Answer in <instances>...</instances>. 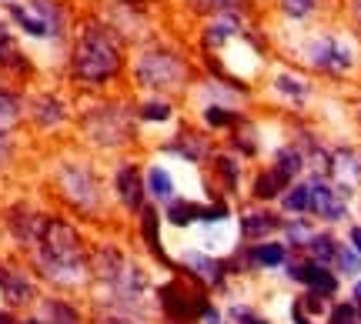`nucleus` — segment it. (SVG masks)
<instances>
[{
    "instance_id": "obj_1",
    "label": "nucleus",
    "mask_w": 361,
    "mask_h": 324,
    "mask_svg": "<svg viewBox=\"0 0 361 324\" xmlns=\"http://www.w3.org/2000/svg\"><path fill=\"white\" fill-rule=\"evenodd\" d=\"M121 67V57H117V47L111 44V37L104 30H87L80 37L78 51H74V74L84 84H104L111 80Z\"/></svg>"
},
{
    "instance_id": "obj_29",
    "label": "nucleus",
    "mask_w": 361,
    "mask_h": 324,
    "mask_svg": "<svg viewBox=\"0 0 361 324\" xmlns=\"http://www.w3.org/2000/svg\"><path fill=\"white\" fill-rule=\"evenodd\" d=\"M328 324H361V314L355 304H338L335 311L328 314Z\"/></svg>"
},
{
    "instance_id": "obj_6",
    "label": "nucleus",
    "mask_w": 361,
    "mask_h": 324,
    "mask_svg": "<svg viewBox=\"0 0 361 324\" xmlns=\"http://www.w3.org/2000/svg\"><path fill=\"white\" fill-rule=\"evenodd\" d=\"M308 64L322 67V70H348L351 67V51L338 37H318L308 47Z\"/></svg>"
},
{
    "instance_id": "obj_34",
    "label": "nucleus",
    "mask_w": 361,
    "mask_h": 324,
    "mask_svg": "<svg viewBox=\"0 0 361 324\" xmlns=\"http://www.w3.org/2000/svg\"><path fill=\"white\" fill-rule=\"evenodd\" d=\"M291 314H295V324H311L308 318H305V311H301V304H295V308H291Z\"/></svg>"
},
{
    "instance_id": "obj_36",
    "label": "nucleus",
    "mask_w": 361,
    "mask_h": 324,
    "mask_svg": "<svg viewBox=\"0 0 361 324\" xmlns=\"http://www.w3.org/2000/svg\"><path fill=\"white\" fill-rule=\"evenodd\" d=\"M355 298H358V304H361V281L355 285Z\"/></svg>"
},
{
    "instance_id": "obj_30",
    "label": "nucleus",
    "mask_w": 361,
    "mask_h": 324,
    "mask_svg": "<svg viewBox=\"0 0 361 324\" xmlns=\"http://www.w3.org/2000/svg\"><path fill=\"white\" fill-rule=\"evenodd\" d=\"M281 11L288 13V17H295V20H301V17H308V13H314V0H281Z\"/></svg>"
},
{
    "instance_id": "obj_2",
    "label": "nucleus",
    "mask_w": 361,
    "mask_h": 324,
    "mask_svg": "<svg viewBox=\"0 0 361 324\" xmlns=\"http://www.w3.org/2000/svg\"><path fill=\"white\" fill-rule=\"evenodd\" d=\"M134 74H137V84L147 87V91H180V87L188 84V77H191L184 57H180V54H171V51L141 54Z\"/></svg>"
},
{
    "instance_id": "obj_25",
    "label": "nucleus",
    "mask_w": 361,
    "mask_h": 324,
    "mask_svg": "<svg viewBox=\"0 0 361 324\" xmlns=\"http://www.w3.org/2000/svg\"><path fill=\"white\" fill-rule=\"evenodd\" d=\"M274 87H278V94H284V97H295V101H305L311 94V87L305 84L301 77H291V74H281V77L274 80Z\"/></svg>"
},
{
    "instance_id": "obj_23",
    "label": "nucleus",
    "mask_w": 361,
    "mask_h": 324,
    "mask_svg": "<svg viewBox=\"0 0 361 324\" xmlns=\"http://www.w3.org/2000/svg\"><path fill=\"white\" fill-rule=\"evenodd\" d=\"M4 278V294H7V301H30L34 298V287L27 285L20 274H0Z\"/></svg>"
},
{
    "instance_id": "obj_8",
    "label": "nucleus",
    "mask_w": 361,
    "mask_h": 324,
    "mask_svg": "<svg viewBox=\"0 0 361 324\" xmlns=\"http://www.w3.org/2000/svg\"><path fill=\"white\" fill-rule=\"evenodd\" d=\"M144 187H147V197L151 201H174V191H178V184H174V174H171L164 164H151L147 174H144Z\"/></svg>"
},
{
    "instance_id": "obj_12",
    "label": "nucleus",
    "mask_w": 361,
    "mask_h": 324,
    "mask_svg": "<svg viewBox=\"0 0 361 324\" xmlns=\"http://www.w3.org/2000/svg\"><path fill=\"white\" fill-rule=\"evenodd\" d=\"M184 264L194 271V278H201L207 285H221V281H224V264L214 261L211 254H188Z\"/></svg>"
},
{
    "instance_id": "obj_13",
    "label": "nucleus",
    "mask_w": 361,
    "mask_h": 324,
    "mask_svg": "<svg viewBox=\"0 0 361 324\" xmlns=\"http://www.w3.org/2000/svg\"><path fill=\"white\" fill-rule=\"evenodd\" d=\"M251 261L261 264V268H281L288 261V244H281V241H258V244H251Z\"/></svg>"
},
{
    "instance_id": "obj_24",
    "label": "nucleus",
    "mask_w": 361,
    "mask_h": 324,
    "mask_svg": "<svg viewBox=\"0 0 361 324\" xmlns=\"http://www.w3.org/2000/svg\"><path fill=\"white\" fill-rule=\"evenodd\" d=\"M241 117L234 114L231 107H221V104H211L204 107V124L207 127H234Z\"/></svg>"
},
{
    "instance_id": "obj_28",
    "label": "nucleus",
    "mask_w": 361,
    "mask_h": 324,
    "mask_svg": "<svg viewBox=\"0 0 361 324\" xmlns=\"http://www.w3.org/2000/svg\"><path fill=\"white\" fill-rule=\"evenodd\" d=\"M20 117V104H17V97L13 94H4L0 91V127H7Z\"/></svg>"
},
{
    "instance_id": "obj_11",
    "label": "nucleus",
    "mask_w": 361,
    "mask_h": 324,
    "mask_svg": "<svg viewBox=\"0 0 361 324\" xmlns=\"http://www.w3.org/2000/svg\"><path fill=\"white\" fill-rule=\"evenodd\" d=\"M271 170H274V174H281L288 184H295V177L305 170V157H301L298 147H278L274 157H271Z\"/></svg>"
},
{
    "instance_id": "obj_16",
    "label": "nucleus",
    "mask_w": 361,
    "mask_h": 324,
    "mask_svg": "<svg viewBox=\"0 0 361 324\" xmlns=\"http://www.w3.org/2000/svg\"><path fill=\"white\" fill-rule=\"evenodd\" d=\"M11 17L20 27H24V34H30V37H51V27L44 24V20H40L34 11H30V4H27V7L13 4V7H11Z\"/></svg>"
},
{
    "instance_id": "obj_22",
    "label": "nucleus",
    "mask_w": 361,
    "mask_h": 324,
    "mask_svg": "<svg viewBox=\"0 0 361 324\" xmlns=\"http://www.w3.org/2000/svg\"><path fill=\"white\" fill-rule=\"evenodd\" d=\"M281 228H284V244H295V247H305L311 241V234H314L305 218H288Z\"/></svg>"
},
{
    "instance_id": "obj_32",
    "label": "nucleus",
    "mask_w": 361,
    "mask_h": 324,
    "mask_svg": "<svg viewBox=\"0 0 361 324\" xmlns=\"http://www.w3.org/2000/svg\"><path fill=\"white\" fill-rule=\"evenodd\" d=\"M234 4H238V0H204V7H211V11H228Z\"/></svg>"
},
{
    "instance_id": "obj_9",
    "label": "nucleus",
    "mask_w": 361,
    "mask_h": 324,
    "mask_svg": "<svg viewBox=\"0 0 361 324\" xmlns=\"http://www.w3.org/2000/svg\"><path fill=\"white\" fill-rule=\"evenodd\" d=\"M281 228V218H274L271 211H247L241 214V237L255 241V237H268Z\"/></svg>"
},
{
    "instance_id": "obj_19",
    "label": "nucleus",
    "mask_w": 361,
    "mask_h": 324,
    "mask_svg": "<svg viewBox=\"0 0 361 324\" xmlns=\"http://www.w3.org/2000/svg\"><path fill=\"white\" fill-rule=\"evenodd\" d=\"M238 17H231V13H221L214 24L204 30V44H211V47H218V44H224V40H231L234 34H238Z\"/></svg>"
},
{
    "instance_id": "obj_10",
    "label": "nucleus",
    "mask_w": 361,
    "mask_h": 324,
    "mask_svg": "<svg viewBox=\"0 0 361 324\" xmlns=\"http://www.w3.org/2000/svg\"><path fill=\"white\" fill-rule=\"evenodd\" d=\"M284 191H288V181H284L281 174H274L271 168L258 170L255 181H251V194H255V201H278Z\"/></svg>"
},
{
    "instance_id": "obj_4",
    "label": "nucleus",
    "mask_w": 361,
    "mask_h": 324,
    "mask_svg": "<svg viewBox=\"0 0 361 324\" xmlns=\"http://www.w3.org/2000/svg\"><path fill=\"white\" fill-rule=\"evenodd\" d=\"M308 214H318L324 220H345L348 218V197L338 191L335 184L324 177H311L308 181Z\"/></svg>"
},
{
    "instance_id": "obj_7",
    "label": "nucleus",
    "mask_w": 361,
    "mask_h": 324,
    "mask_svg": "<svg viewBox=\"0 0 361 324\" xmlns=\"http://www.w3.org/2000/svg\"><path fill=\"white\" fill-rule=\"evenodd\" d=\"M164 151L178 154V161H184V164H201L211 154V144L204 134H178L171 144H164Z\"/></svg>"
},
{
    "instance_id": "obj_35",
    "label": "nucleus",
    "mask_w": 361,
    "mask_h": 324,
    "mask_svg": "<svg viewBox=\"0 0 361 324\" xmlns=\"http://www.w3.org/2000/svg\"><path fill=\"white\" fill-rule=\"evenodd\" d=\"M0 324H13V318L11 314H0Z\"/></svg>"
},
{
    "instance_id": "obj_14",
    "label": "nucleus",
    "mask_w": 361,
    "mask_h": 324,
    "mask_svg": "<svg viewBox=\"0 0 361 324\" xmlns=\"http://www.w3.org/2000/svg\"><path fill=\"white\" fill-rule=\"evenodd\" d=\"M197 214H201V204H197V201H188V197L168 201V211H164L168 224H174V228H191L194 220H197Z\"/></svg>"
},
{
    "instance_id": "obj_17",
    "label": "nucleus",
    "mask_w": 361,
    "mask_h": 324,
    "mask_svg": "<svg viewBox=\"0 0 361 324\" xmlns=\"http://www.w3.org/2000/svg\"><path fill=\"white\" fill-rule=\"evenodd\" d=\"M64 117H67V111H64V104H61L57 97H37V101H34V120L44 124V127L61 124Z\"/></svg>"
},
{
    "instance_id": "obj_33",
    "label": "nucleus",
    "mask_w": 361,
    "mask_h": 324,
    "mask_svg": "<svg viewBox=\"0 0 361 324\" xmlns=\"http://www.w3.org/2000/svg\"><path fill=\"white\" fill-rule=\"evenodd\" d=\"M351 247L361 254V228H351Z\"/></svg>"
},
{
    "instance_id": "obj_27",
    "label": "nucleus",
    "mask_w": 361,
    "mask_h": 324,
    "mask_svg": "<svg viewBox=\"0 0 361 324\" xmlns=\"http://www.w3.org/2000/svg\"><path fill=\"white\" fill-rule=\"evenodd\" d=\"M335 261H338V268H341V274H358L361 271V254L348 244H338Z\"/></svg>"
},
{
    "instance_id": "obj_18",
    "label": "nucleus",
    "mask_w": 361,
    "mask_h": 324,
    "mask_svg": "<svg viewBox=\"0 0 361 324\" xmlns=\"http://www.w3.org/2000/svg\"><path fill=\"white\" fill-rule=\"evenodd\" d=\"M305 247H308V254L314 264H331L338 254V241L331 234H311V241Z\"/></svg>"
},
{
    "instance_id": "obj_15",
    "label": "nucleus",
    "mask_w": 361,
    "mask_h": 324,
    "mask_svg": "<svg viewBox=\"0 0 361 324\" xmlns=\"http://www.w3.org/2000/svg\"><path fill=\"white\" fill-rule=\"evenodd\" d=\"M211 164H214V170L221 174L224 187H228V191H234V187H238V181H241V157H238V154H211Z\"/></svg>"
},
{
    "instance_id": "obj_26",
    "label": "nucleus",
    "mask_w": 361,
    "mask_h": 324,
    "mask_svg": "<svg viewBox=\"0 0 361 324\" xmlns=\"http://www.w3.org/2000/svg\"><path fill=\"white\" fill-rule=\"evenodd\" d=\"M174 117V107L168 101H147L141 104V120H151V124H168Z\"/></svg>"
},
{
    "instance_id": "obj_31",
    "label": "nucleus",
    "mask_w": 361,
    "mask_h": 324,
    "mask_svg": "<svg viewBox=\"0 0 361 324\" xmlns=\"http://www.w3.org/2000/svg\"><path fill=\"white\" fill-rule=\"evenodd\" d=\"M11 157H13V141L7 137V127H0V168L11 164Z\"/></svg>"
},
{
    "instance_id": "obj_5",
    "label": "nucleus",
    "mask_w": 361,
    "mask_h": 324,
    "mask_svg": "<svg viewBox=\"0 0 361 324\" xmlns=\"http://www.w3.org/2000/svg\"><path fill=\"white\" fill-rule=\"evenodd\" d=\"M114 191L121 197V204L128 211H141L147 201V187H144V174L134 161H121L114 174Z\"/></svg>"
},
{
    "instance_id": "obj_21",
    "label": "nucleus",
    "mask_w": 361,
    "mask_h": 324,
    "mask_svg": "<svg viewBox=\"0 0 361 324\" xmlns=\"http://www.w3.org/2000/svg\"><path fill=\"white\" fill-rule=\"evenodd\" d=\"M281 208L288 214H308V181L288 184V191L281 194Z\"/></svg>"
},
{
    "instance_id": "obj_3",
    "label": "nucleus",
    "mask_w": 361,
    "mask_h": 324,
    "mask_svg": "<svg viewBox=\"0 0 361 324\" xmlns=\"http://www.w3.org/2000/svg\"><path fill=\"white\" fill-rule=\"evenodd\" d=\"M61 187L78 208H94L101 201V181L94 177L87 164H78V161L61 168Z\"/></svg>"
},
{
    "instance_id": "obj_20",
    "label": "nucleus",
    "mask_w": 361,
    "mask_h": 324,
    "mask_svg": "<svg viewBox=\"0 0 361 324\" xmlns=\"http://www.w3.org/2000/svg\"><path fill=\"white\" fill-rule=\"evenodd\" d=\"M30 11L51 27V37L61 34V27H64V11H61V4H54V0H30Z\"/></svg>"
}]
</instances>
